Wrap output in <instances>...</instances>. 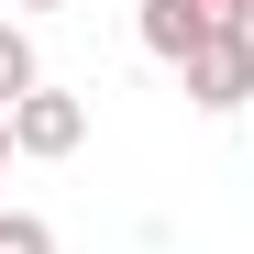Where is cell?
<instances>
[{
    "mask_svg": "<svg viewBox=\"0 0 254 254\" xmlns=\"http://www.w3.org/2000/svg\"><path fill=\"white\" fill-rule=\"evenodd\" d=\"M11 144H22V155H45V166L77 155V144H89V100H77V89H33V100L11 111Z\"/></svg>",
    "mask_w": 254,
    "mask_h": 254,
    "instance_id": "1",
    "label": "cell"
},
{
    "mask_svg": "<svg viewBox=\"0 0 254 254\" xmlns=\"http://www.w3.org/2000/svg\"><path fill=\"white\" fill-rule=\"evenodd\" d=\"M188 100L199 111H243L254 100V33H210V45L188 56Z\"/></svg>",
    "mask_w": 254,
    "mask_h": 254,
    "instance_id": "2",
    "label": "cell"
},
{
    "mask_svg": "<svg viewBox=\"0 0 254 254\" xmlns=\"http://www.w3.org/2000/svg\"><path fill=\"white\" fill-rule=\"evenodd\" d=\"M33 89H45V77H33V33H22V22H0V111H22Z\"/></svg>",
    "mask_w": 254,
    "mask_h": 254,
    "instance_id": "3",
    "label": "cell"
},
{
    "mask_svg": "<svg viewBox=\"0 0 254 254\" xmlns=\"http://www.w3.org/2000/svg\"><path fill=\"white\" fill-rule=\"evenodd\" d=\"M177 11L199 22V45H210V33H254V0H177Z\"/></svg>",
    "mask_w": 254,
    "mask_h": 254,
    "instance_id": "4",
    "label": "cell"
},
{
    "mask_svg": "<svg viewBox=\"0 0 254 254\" xmlns=\"http://www.w3.org/2000/svg\"><path fill=\"white\" fill-rule=\"evenodd\" d=\"M0 254H56V232L33 221V210H0Z\"/></svg>",
    "mask_w": 254,
    "mask_h": 254,
    "instance_id": "5",
    "label": "cell"
},
{
    "mask_svg": "<svg viewBox=\"0 0 254 254\" xmlns=\"http://www.w3.org/2000/svg\"><path fill=\"white\" fill-rule=\"evenodd\" d=\"M11 155H22V144H11V111H0V177H11Z\"/></svg>",
    "mask_w": 254,
    "mask_h": 254,
    "instance_id": "6",
    "label": "cell"
},
{
    "mask_svg": "<svg viewBox=\"0 0 254 254\" xmlns=\"http://www.w3.org/2000/svg\"><path fill=\"white\" fill-rule=\"evenodd\" d=\"M11 11H66V0H11Z\"/></svg>",
    "mask_w": 254,
    "mask_h": 254,
    "instance_id": "7",
    "label": "cell"
}]
</instances>
